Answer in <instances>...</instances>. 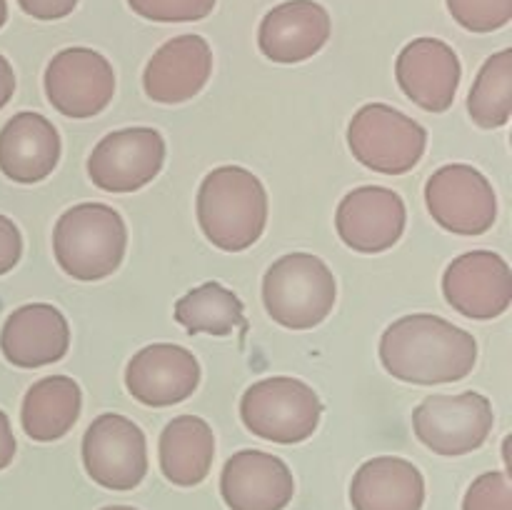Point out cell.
Instances as JSON below:
<instances>
[{
    "instance_id": "obj_24",
    "label": "cell",
    "mask_w": 512,
    "mask_h": 510,
    "mask_svg": "<svg viewBox=\"0 0 512 510\" xmlns=\"http://www.w3.org/2000/svg\"><path fill=\"white\" fill-rule=\"evenodd\" d=\"M175 320L190 335L208 333L223 338V335L235 333V330L248 328L243 300L225 285L215 283V280L188 290L175 303Z\"/></svg>"
},
{
    "instance_id": "obj_3",
    "label": "cell",
    "mask_w": 512,
    "mask_h": 510,
    "mask_svg": "<svg viewBox=\"0 0 512 510\" xmlns=\"http://www.w3.org/2000/svg\"><path fill=\"white\" fill-rule=\"evenodd\" d=\"M128 248L123 215L105 203H78L65 210L53 230V253L75 280L93 283L120 268Z\"/></svg>"
},
{
    "instance_id": "obj_30",
    "label": "cell",
    "mask_w": 512,
    "mask_h": 510,
    "mask_svg": "<svg viewBox=\"0 0 512 510\" xmlns=\"http://www.w3.org/2000/svg\"><path fill=\"white\" fill-rule=\"evenodd\" d=\"M18 5L35 20H60L73 13L78 0H18Z\"/></svg>"
},
{
    "instance_id": "obj_5",
    "label": "cell",
    "mask_w": 512,
    "mask_h": 510,
    "mask_svg": "<svg viewBox=\"0 0 512 510\" xmlns=\"http://www.w3.org/2000/svg\"><path fill=\"white\" fill-rule=\"evenodd\" d=\"M245 428L270 443H303L318 430L323 403L308 383L298 378H265L250 385L240 398Z\"/></svg>"
},
{
    "instance_id": "obj_9",
    "label": "cell",
    "mask_w": 512,
    "mask_h": 510,
    "mask_svg": "<svg viewBox=\"0 0 512 510\" xmlns=\"http://www.w3.org/2000/svg\"><path fill=\"white\" fill-rule=\"evenodd\" d=\"M83 465L103 488H138L148 475L145 433L125 415H98L83 435Z\"/></svg>"
},
{
    "instance_id": "obj_15",
    "label": "cell",
    "mask_w": 512,
    "mask_h": 510,
    "mask_svg": "<svg viewBox=\"0 0 512 510\" xmlns=\"http://www.w3.org/2000/svg\"><path fill=\"white\" fill-rule=\"evenodd\" d=\"M403 93L428 113H445L460 88V58L445 40L418 38L405 45L395 63Z\"/></svg>"
},
{
    "instance_id": "obj_1",
    "label": "cell",
    "mask_w": 512,
    "mask_h": 510,
    "mask_svg": "<svg viewBox=\"0 0 512 510\" xmlns=\"http://www.w3.org/2000/svg\"><path fill=\"white\" fill-rule=\"evenodd\" d=\"M380 363L403 383H455L473 373L478 343L468 330L438 315H403L380 338Z\"/></svg>"
},
{
    "instance_id": "obj_12",
    "label": "cell",
    "mask_w": 512,
    "mask_h": 510,
    "mask_svg": "<svg viewBox=\"0 0 512 510\" xmlns=\"http://www.w3.org/2000/svg\"><path fill=\"white\" fill-rule=\"evenodd\" d=\"M445 300L470 320L500 318L512 303V270L503 255L473 250L458 255L443 275Z\"/></svg>"
},
{
    "instance_id": "obj_7",
    "label": "cell",
    "mask_w": 512,
    "mask_h": 510,
    "mask_svg": "<svg viewBox=\"0 0 512 510\" xmlns=\"http://www.w3.org/2000/svg\"><path fill=\"white\" fill-rule=\"evenodd\" d=\"M493 405L483 393L430 395L413 410V428L420 443L445 458L478 450L493 433Z\"/></svg>"
},
{
    "instance_id": "obj_34",
    "label": "cell",
    "mask_w": 512,
    "mask_h": 510,
    "mask_svg": "<svg viewBox=\"0 0 512 510\" xmlns=\"http://www.w3.org/2000/svg\"><path fill=\"white\" fill-rule=\"evenodd\" d=\"M100 510H138L133 505H108V508H100Z\"/></svg>"
},
{
    "instance_id": "obj_2",
    "label": "cell",
    "mask_w": 512,
    "mask_h": 510,
    "mask_svg": "<svg viewBox=\"0 0 512 510\" xmlns=\"http://www.w3.org/2000/svg\"><path fill=\"white\" fill-rule=\"evenodd\" d=\"M198 223L215 248L225 253L248 250L268 225L265 185L240 165L210 170L198 190Z\"/></svg>"
},
{
    "instance_id": "obj_6",
    "label": "cell",
    "mask_w": 512,
    "mask_h": 510,
    "mask_svg": "<svg viewBox=\"0 0 512 510\" xmlns=\"http://www.w3.org/2000/svg\"><path fill=\"white\" fill-rule=\"evenodd\" d=\"M348 145L365 168L383 175H403L425 155L428 133L418 120L393 105L368 103L350 120Z\"/></svg>"
},
{
    "instance_id": "obj_10",
    "label": "cell",
    "mask_w": 512,
    "mask_h": 510,
    "mask_svg": "<svg viewBox=\"0 0 512 510\" xmlns=\"http://www.w3.org/2000/svg\"><path fill=\"white\" fill-rule=\"evenodd\" d=\"M45 95L65 118H95L115 95L113 65L93 48H65L45 70Z\"/></svg>"
},
{
    "instance_id": "obj_26",
    "label": "cell",
    "mask_w": 512,
    "mask_h": 510,
    "mask_svg": "<svg viewBox=\"0 0 512 510\" xmlns=\"http://www.w3.org/2000/svg\"><path fill=\"white\" fill-rule=\"evenodd\" d=\"M455 23L470 33H493L512 20V0H445Z\"/></svg>"
},
{
    "instance_id": "obj_18",
    "label": "cell",
    "mask_w": 512,
    "mask_h": 510,
    "mask_svg": "<svg viewBox=\"0 0 512 510\" xmlns=\"http://www.w3.org/2000/svg\"><path fill=\"white\" fill-rule=\"evenodd\" d=\"M70 328L50 303H28L8 315L0 333V350L15 368H43L65 358Z\"/></svg>"
},
{
    "instance_id": "obj_27",
    "label": "cell",
    "mask_w": 512,
    "mask_h": 510,
    "mask_svg": "<svg viewBox=\"0 0 512 510\" xmlns=\"http://www.w3.org/2000/svg\"><path fill=\"white\" fill-rule=\"evenodd\" d=\"M135 15L153 23H193L208 18L215 0H128Z\"/></svg>"
},
{
    "instance_id": "obj_11",
    "label": "cell",
    "mask_w": 512,
    "mask_h": 510,
    "mask_svg": "<svg viewBox=\"0 0 512 510\" xmlns=\"http://www.w3.org/2000/svg\"><path fill=\"white\" fill-rule=\"evenodd\" d=\"M165 163V138L155 128L108 133L88 158V175L105 193H135L153 183Z\"/></svg>"
},
{
    "instance_id": "obj_33",
    "label": "cell",
    "mask_w": 512,
    "mask_h": 510,
    "mask_svg": "<svg viewBox=\"0 0 512 510\" xmlns=\"http://www.w3.org/2000/svg\"><path fill=\"white\" fill-rule=\"evenodd\" d=\"M5 20H8V0H0V28L5 25Z\"/></svg>"
},
{
    "instance_id": "obj_19",
    "label": "cell",
    "mask_w": 512,
    "mask_h": 510,
    "mask_svg": "<svg viewBox=\"0 0 512 510\" xmlns=\"http://www.w3.org/2000/svg\"><path fill=\"white\" fill-rule=\"evenodd\" d=\"M330 38V15L315 0H288L268 10L258 30V45L273 63L293 65L313 58Z\"/></svg>"
},
{
    "instance_id": "obj_14",
    "label": "cell",
    "mask_w": 512,
    "mask_h": 510,
    "mask_svg": "<svg viewBox=\"0 0 512 510\" xmlns=\"http://www.w3.org/2000/svg\"><path fill=\"white\" fill-rule=\"evenodd\" d=\"M200 363L188 348L175 343H153L130 358L125 388L138 403L168 408L183 403L198 390Z\"/></svg>"
},
{
    "instance_id": "obj_17",
    "label": "cell",
    "mask_w": 512,
    "mask_h": 510,
    "mask_svg": "<svg viewBox=\"0 0 512 510\" xmlns=\"http://www.w3.org/2000/svg\"><path fill=\"white\" fill-rule=\"evenodd\" d=\"M210 73H213V50L208 40L200 35H178L160 45L148 60L143 88L155 103H185L208 85Z\"/></svg>"
},
{
    "instance_id": "obj_21",
    "label": "cell",
    "mask_w": 512,
    "mask_h": 510,
    "mask_svg": "<svg viewBox=\"0 0 512 510\" xmlns=\"http://www.w3.org/2000/svg\"><path fill=\"white\" fill-rule=\"evenodd\" d=\"M350 503L353 510H423L425 478L410 460L380 455L353 475Z\"/></svg>"
},
{
    "instance_id": "obj_13",
    "label": "cell",
    "mask_w": 512,
    "mask_h": 510,
    "mask_svg": "<svg viewBox=\"0 0 512 510\" xmlns=\"http://www.w3.org/2000/svg\"><path fill=\"white\" fill-rule=\"evenodd\" d=\"M408 210L395 190L383 185H363L340 200L335 228L340 240L358 253H385L405 233Z\"/></svg>"
},
{
    "instance_id": "obj_32",
    "label": "cell",
    "mask_w": 512,
    "mask_h": 510,
    "mask_svg": "<svg viewBox=\"0 0 512 510\" xmlns=\"http://www.w3.org/2000/svg\"><path fill=\"white\" fill-rule=\"evenodd\" d=\"M15 93V73H13V65L8 63L5 55H0V110L10 103Z\"/></svg>"
},
{
    "instance_id": "obj_8",
    "label": "cell",
    "mask_w": 512,
    "mask_h": 510,
    "mask_svg": "<svg viewBox=\"0 0 512 510\" xmlns=\"http://www.w3.org/2000/svg\"><path fill=\"white\" fill-rule=\"evenodd\" d=\"M425 203L435 223L453 235H483L498 218L493 183L465 163L435 170L425 185Z\"/></svg>"
},
{
    "instance_id": "obj_28",
    "label": "cell",
    "mask_w": 512,
    "mask_h": 510,
    "mask_svg": "<svg viewBox=\"0 0 512 510\" xmlns=\"http://www.w3.org/2000/svg\"><path fill=\"white\" fill-rule=\"evenodd\" d=\"M463 510H512L510 473L490 470L475 478L465 493Z\"/></svg>"
},
{
    "instance_id": "obj_23",
    "label": "cell",
    "mask_w": 512,
    "mask_h": 510,
    "mask_svg": "<svg viewBox=\"0 0 512 510\" xmlns=\"http://www.w3.org/2000/svg\"><path fill=\"white\" fill-rule=\"evenodd\" d=\"M83 408L80 385L68 375H48L30 385L23 398L20 423L25 435L38 443H53L68 435Z\"/></svg>"
},
{
    "instance_id": "obj_31",
    "label": "cell",
    "mask_w": 512,
    "mask_h": 510,
    "mask_svg": "<svg viewBox=\"0 0 512 510\" xmlns=\"http://www.w3.org/2000/svg\"><path fill=\"white\" fill-rule=\"evenodd\" d=\"M15 450H18V443H15L13 428H10L8 415L0 410V470H5L10 463H13Z\"/></svg>"
},
{
    "instance_id": "obj_25",
    "label": "cell",
    "mask_w": 512,
    "mask_h": 510,
    "mask_svg": "<svg viewBox=\"0 0 512 510\" xmlns=\"http://www.w3.org/2000/svg\"><path fill=\"white\" fill-rule=\"evenodd\" d=\"M468 113L480 128H503L512 115V50L488 58L470 88Z\"/></svg>"
},
{
    "instance_id": "obj_16",
    "label": "cell",
    "mask_w": 512,
    "mask_h": 510,
    "mask_svg": "<svg viewBox=\"0 0 512 510\" xmlns=\"http://www.w3.org/2000/svg\"><path fill=\"white\" fill-rule=\"evenodd\" d=\"M220 495L230 510H285L295 495V480L278 455L240 450L223 465Z\"/></svg>"
},
{
    "instance_id": "obj_29",
    "label": "cell",
    "mask_w": 512,
    "mask_h": 510,
    "mask_svg": "<svg viewBox=\"0 0 512 510\" xmlns=\"http://www.w3.org/2000/svg\"><path fill=\"white\" fill-rule=\"evenodd\" d=\"M20 255H23V235L8 215H0V275L10 273L18 265Z\"/></svg>"
},
{
    "instance_id": "obj_20",
    "label": "cell",
    "mask_w": 512,
    "mask_h": 510,
    "mask_svg": "<svg viewBox=\"0 0 512 510\" xmlns=\"http://www.w3.org/2000/svg\"><path fill=\"white\" fill-rule=\"evenodd\" d=\"M60 163V135L40 113H18L0 130V170L15 183H40Z\"/></svg>"
},
{
    "instance_id": "obj_4",
    "label": "cell",
    "mask_w": 512,
    "mask_h": 510,
    "mask_svg": "<svg viewBox=\"0 0 512 510\" xmlns=\"http://www.w3.org/2000/svg\"><path fill=\"white\" fill-rule=\"evenodd\" d=\"M338 285L333 270L313 253H288L263 278V303L270 318L290 330H310L335 308Z\"/></svg>"
},
{
    "instance_id": "obj_22",
    "label": "cell",
    "mask_w": 512,
    "mask_h": 510,
    "mask_svg": "<svg viewBox=\"0 0 512 510\" xmlns=\"http://www.w3.org/2000/svg\"><path fill=\"white\" fill-rule=\"evenodd\" d=\"M160 470L180 488H193L208 478L215 458L213 428L198 415H178L160 433Z\"/></svg>"
}]
</instances>
